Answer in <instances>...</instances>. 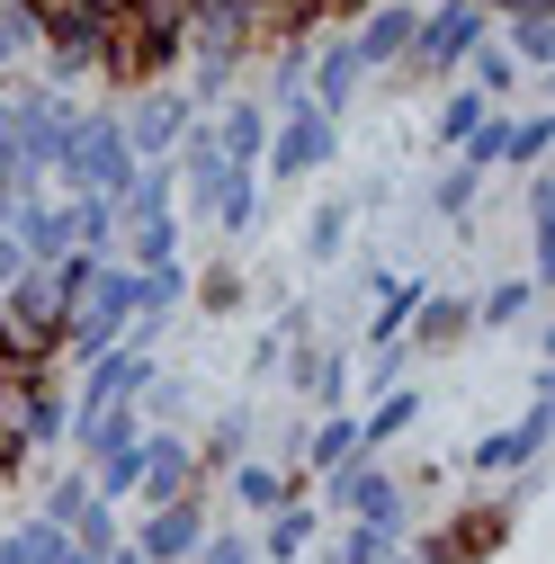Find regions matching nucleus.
<instances>
[{
	"mask_svg": "<svg viewBox=\"0 0 555 564\" xmlns=\"http://www.w3.org/2000/svg\"><path fill=\"white\" fill-rule=\"evenodd\" d=\"M188 564H260V555H251V529H206Z\"/></svg>",
	"mask_w": 555,
	"mask_h": 564,
	"instance_id": "nucleus-46",
	"label": "nucleus"
},
{
	"mask_svg": "<svg viewBox=\"0 0 555 564\" xmlns=\"http://www.w3.org/2000/svg\"><path fill=\"white\" fill-rule=\"evenodd\" d=\"M0 564H19V555H10V538H0Z\"/></svg>",
	"mask_w": 555,
	"mask_h": 564,
	"instance_id": "nucleus-53",
	"label": "nucleus"
},
{
	"mask_svg": "<svg viewBox=\"0 0 555 564\" xmlns=\"http://www.w3.org/2000/svg\"><path fill=\"white\" fill-rule=\"evenodd\" d=\"M242 296H251V278H242L233 260H216L206 278H188V305H197V314H242Z\"/></svg>",
	"mask_w": 555,
	"mask_h": 564,
	"instance_id": "nucleus-37",
	"label": "nucleus"
},
{
	"mask_svg": "<svg viewBox=\"0 0 555 564\" xmlns=\"http://www.w3.org/2000/svg\"><path fill=\"white\" fill-rule=\"evenodd\" d=\"M19 197H36V188H19V171H0V225L19 216Z\"/></svg>",
	"mask_w": 555,
	"mask_h": 564,
	"instance_id": "nucleus-49",
	"label": "nucleus"
},
{
	"mask_svg": "<svg viewBox=\"0 0 555 564\" xmlns=\"http://www.w3.org/2000/svg\"><path fill=\"white\" fill-rule=\"evenodd\" d=\"M36 36H45V19H36V0H10V10H0V82H10L19 63L36 54Z\"/></svg>",
	"mask_w": 555,
	"mask_h": 564,
	"instance_id": "nucleus-35",
	"label": "nucleus"
},
{
	"mask_svg": "<svg viewBox=\"0 0 555 564\" xmlns=\"http://www.w3.org/2000/svg\"><path fill=\"white\" fill-rule=\"evenodd\" d=\"M0 538H10V555H19V564H63V546H73V529H54L45 511H28L19 529H0Z\"/></svg>",
	"mask_w": 555,
	"mask_h": 564,
	"instance_id": "nucleus-38",
	"label": "nucleus"
},
{
	"mask_svg": "<svg viewBox=\"0 0 555 564\" xmlns=\"http://www.w3.org/2000/svg\"><path fill=\"white\" fill-rule=\"evenodd\" d=\"M225 492H233V511L269 520L278 502H305V466H269V457H242V466L225 475Z\"/></svg>",
	"mask_w": 555,
	"mask_h": 564,
	"instance_id": "nucleus-18",
	"label": "nucleus"
},
{
	"mask_svg": "<svg viewBox=\"0 0 555 564\" xmlns=\"http://www.w3.org/2000/svg\"><path fill=\"white\" fill-rule=\"evenodd\" d=\"M81 126V99L73 90H45V82H19L10 90V144H0V171H19V188H54V162Z\"/></svg>",
	"mask_w": 555,
	"mask_h": 564,
	"instance_id": "nucleus-1",
	"label": "nucleus"
},
{
	"mask_svg": "<svg viewBox=\"0 0 555 564\" xmlns=\"http://www.w3.org/2000/svg\"><path fill=\"white\" fill-rule=\"evenodd\" d=\"M117 126H126V153H134V162H171L179 134L197 126V108H188L179 82H153V90H126V99H117Z\"/></svg>",
	"mask_w": 555,
	"mask_h": 564,
	"instance_id": "nucleus-8",
	"label": "nucleus"
},
{
	"mask_svg": "<svg viewBox=\"0 0 555 564\" xmlns=\"http://www.w3.org/2000/svg\"><path fill=\"white\" fill-rule=\"evenodd\" d=\"M242 457H251V403H233V412H216V431L197 440V475H206V484H225V475H233Z\"/></svg>",
	"mask_w": 555,
	"mask_h": 564,
	"instance_id": "nucleus-23",
	"label": "nucleus"
},
{
	"mask_svg": "<svg viewBox=\"0 0 555 564\" xmlns=\"http://www.w3.org/2000/svg\"><path fill=\"white\" fill-rule=\"evenodd\" d=\"M350 216H359L350 197H323V206H314V225H305V260H314V269H331L340 251H350Z\"/></svg>",
	"mask_w": 555,
	"mask_h": 564,
	"instance_id": "nucleus-33",
	"label": "nucleus"
},
{
	"mask_svg": "<svg viewBox=\"0 0 555 564\" xmlns=\"http://www.w3.org/2000/svg\"><path fill=\"white\" fill-rule=\"evenodd\" d=\"M63 564H99V555H81V546H63Z\"/></svg>",
	"mask_w": 555,
	"mask_h": 564,
	"instance_id": "nucleus-51",
	"label": "nucleus"
},
{
	"mask_svg": "<svg viewBox=\"0 0 555 564\" xmlns=\"http://www.w3.org/2000/svg\"><path fill=\"white\" fill-rule=\"evenodd\" d=\"M368 90V63H359V45H350V28H331L314 54H305V108H323V117H350V99Z\"/></svg>",
	"mask_w": 555,
	"mask_h": 564,
	"instance_id": "nucleus-11",
	"label": "nucleus"
},
{
	"mask_svg": "<svg viewBox=\"0 0 555 564\" xmlns=\"http://www.w3.org/2000/svg\"><path fill=\"white\" fill-rule=\"evenodd\" d=\"M134 412H144L153 431H179V421L197 412V386H188V377H171V368H153V386L134 394Z\"/></svg>",
	"mask_w": 555,
	"mask_h": 564,
	"instance_id": "nucleus-31",
	"label": "nucleus"
},
{
	"mask_svg": "<svg viewBox=\"0 0 555 564\" xmlns=\"http://www.w3.org/2000/svg\"><path fill=\"white\" fill-rule=\"evenodd\" d=\"M28 269H36V260L19 251V234H10V225H0V288H19V278H28Z\"/></svg>",
	"mask_w": 555,
	"mask_h": 564,
	"instance_id": "nucleus-47",
	"label": "nucleus"
},
{
	"mask_svg": "<svg viewBox=\"0 0 555 564\" xmlns=\"http://www.w3.org/2000/svg\"><path fill=\"white\" fill-rule=\"evenodd\" d=\"M63 431H73V386H63V368H54V377H36V394H28V457H36V448H63Z\"/></svg>",
	"mask_w": 555,
	"mask_h": 564,
	"instance_id": "nucleus-25",
	"label": "nucleus"
},
{
	"mask_svg": "<svg viewBox=\"0 0 555 564\" xmlns=\"http://www.w3.org/2000/svg\"><path fill=\"white\" fill-rule=\"evenodd\" d=\"M126 538V520H117V502H99V492H90V502H81V520H73V546L81 555H108Z\"/></svg>",
	"mask_w": 555,
	"mask_h": 564,
	"instance_id": "nucleus-43",
	"label": "nucleus"
},
{
	"mask_svg": "<svg viewBox=\"0 0 555 564\" xmlns=\"http://www.w3.org/2000/svg\"><path fill=\"white\" fill-rule=\"evenodd\" d=\"M90 278H99V260L90 251H63V260H45V269H28L19 288H0V314H10L28 340H63V323H73V305L90 296Z\"/></svg>",
	"mask_w": 555,
	"mask_h": 564,
	"instance_id": "nucleus-3",
	"label": "nucleus"
},
{
	"mask_svg": "<svg viewBox=\"0 0 555 564\" xmlns=\"http://www.w3.org/2000/svg\"><path fill=\"white\" fill-rule=\"evenodd\" d=\"M466 332H475V296L431 288L422 305H412V323H403V349H412V359H439V349H457Z\"/></svg>",
	"mask_w": 555,
	"mask_h": 564,
	"instance_id": "nucleus-15",
	"label": "nucleus"
},
{
	"mask_svg": "<svg viewBox=\"0 0 555 564\" xmlns=\"http://www.w3.org/2000/svg\"><path fill=\"white\" fill-rule=\"evenodd\" d=\"M412 421H422V386H394V394H368V412H359V448L377 457V448H394Z\"/></svg>",
	"mask_w": 555,
	"mask_h": 564,
	"instance_id": "nucleus-22",
	"label": "nucleus"
},
{
	"mask_svg": "<svg viewBox=\"0 0 555 564\" xmlns=\"http://www.w3.org/2000/svg\"><path fill=\"white\" fill-rule=\"evenodd\" d=\"M305 54H314V45H278V54H269V90H251V99H260L269 117L305 108Z\"/></svg>",
	"mask_w": 555,
	"mask_h": 564,
	"instance_id": "nucleus-32",
	"label": "nucleus"
},
{
	"mask_svg": "<svg viewBox=\"0 0 555 564\" xmlns=\"http://www.w3.org/2000/svg\"><path fill=\"white\" fill-rule=\"evenodd\" d=\"M546 153H555V117H546V108H529V117L511 108V134H502V162H511V171H546Z\"/></svg>",
	"mask_w": 555,
	"mask_h": 564,
	"instance_id": "nucleus-30",
	"label": "nucleus"
},
{
	"mask_svg": "<svg viewBox=\"0 0 555 564\" xmlns=\"http://www.w3.org/2000/svg\"><path fill=\"white\" fill-rule=\"evenodd\" d=\"M117 234H126V206L117 197H73V251L117 260Z\"/></svg>",
	"mask_w": 555,
	"mask_h": 564,
	"instance_id": "nucleus-28",
	"label": "nucleus"
},
{
	"mask_svg": "<svg viewBox=\"0 0 555 564\" xmlns=\"http://www.w3.org/2000/svg\"><path fill=\"white\" fill-rule=\"evenodd\" d=\"M493 36H502V54L520 63V73H546V63H555V10H529V19H493Z\"/></svg>",
	"mask_w": 555,
	"mask_h": 564,
	"instance_id": "nucleus-26",
	"label": "nucleus"
},
{
	"mask_svg": "<svg viewBox=\"0 0 555 564\" xmlns=\"http://www.w3.org/2000/svg\"><path fill=\"white\" fill-rule=\"evenodd\" d=\"M179 305H188V260H162V269H144V314H134V323H153V332H162Z\"/></svg>",
	"mask_w": 555,
	"mask_h": 564,
	"instance_id": "nucleus-34",
	"label": "nucleus"
},
{
	"mask_svg": "<svg viewBox=\"0 0 555 564\" xmlns=\"http://www.w3.org/2000/svg\"><path fill=\"white\" fill-rule=\"evenodd\" d=\"M475 126H483V99H475V90L457 82V90L439 99V126H431V134H439V144H448V153H457V144H466V134H475Z\"/></svg>",
	"mask_w": 555,
	"mask_h": 564,
	"instance_id": "nucleus-44",
	"label": "nucleus"
},
{
	"mask_svg": "<svg viewBox=\"0 0 555 564\" xmlns=\"http://www.w3.org/2000/svg\"><path fill=\"white\" fill-rule=\"evenodd\" d=\"M502 134H511V108H483V126L457 144V162L466 171H502Z\"/></svg>",
	"mask_w": 555,
	"mask_h": 564,
	"instance_id": "nucleus-42",
	"label": "nucleus"
},
{
	"mask_svg": "<svg viewBox=\"0 0 555 564\" xmlns=\"http://www.w3.org/2000/svg\"><path fill=\"white\" fill-rule=\"evenodd\" d=\"M385 564H412V546H394V555H385Z\"/></svg>",
	"mask_w": 555,
	"mask_h": 564,
	"instance_id": "nucleus-52",
	"label": "nucleus"
},
{
	"mask_svg": "<svg viewBox=\"0 0 555 564\" xmlns=\"http://www.w3.org/2000/svg\"><path fill=\"white\" fill-rule=\"evenodd\" d=\"M350 457H359V412L340 403V412H323L314 431H305V466H314V475H331V466H350Z\"/></svg>",
	"mask_w": 555,
	"mask_h": 564,
	"instance_id": "nucleus-29",
	"label": "nucleus"
},
{
	"mask_svg": "<svg viewBox=\"0 0 555 564\" xmlns=\"http://www.w3.org/2000/svg\"><path fill=\"white\" fill-rule=\"evenodd\" d=\"M134 484H144V440H134V448H117V457H99L90 466V492H99V502H134Z\"/></svg>",
	"mask_w": 555,
	"mask_h": 564,
	"instance_id": "nucleus-39",
	"label": "nucleus"
},
{
	"mask_svg": "<svg viewBox=\"0 0 555 564\" xmlns=\"http://www.w3.org/2000/svg\"><path fill=\"white\" fill-rule=\"evenodd\" d=\"M134 171L144 162L126 153V126H117V99H108V108H81L73 144H63V162H54V197H126Z\"/></svg>",
	"mask_w": 555,
	"mask_h": 564,
	"instance_id": "nucleus-2",
	"label": "nucleus"
},
{
	"mask_svg": "<svg viewBox=\"0 0 555 564\" xmlns=\"http://www.w3.org/2000/svg\"><path fill=\"white\" fill-rule=\"evenodd\" d=\"M278 359H287V340L260 332V340H251V377H278Z\"/></svg>",
	"mask_w": 555,
	"mask_h": 564,
	"instance_id": "nucleus-48",
	"label": "nucleus"
},
{
	"mask_svg": "<svg viewBox=\"0 0 555 564\" xmlns=\"http://www.w3.org/2000/svg\"><path fill=\"white\" fill-rule=\"evenodd\" d=\"M412 28H422V0H385V10H368V19L350 28V45H359V63H368V82H377V73H403Z\"/></svg>",
	"mask_w": 555,
	"mask_h": 564,
	"instance_id": "nucleus-13",
	"label": "nucleus"
},
{
	"mask_svg": "<svg viewBox=\"0 0 555 564\" xmlns=\"http://www.w3.org/2000/svg\"><path fill=\"white\" fill-rule=\"evenodd\" d=\"M475 197H483V171H466V162H448V171L431 180V216H448V225H466V216H475Z\"/></svg>",
	"mask_w": 555,
	"mask_h": 564,
	"instance_id": "nucleus-40",
	"label": "nucleus"
},
{
	"mask_svg": "<svg viewBox=\"0 0 555 564\" xmlns=\"http://www.w3.org/2000/svg\"><path fill=\"white\" fill-rule=\"evenodd\" d=\"M260 206H269V180H260V171H233V180H225V197H216V216H206V225H216L225 242H251V234H260Z\"/></svg>",
	"mask_w": 555,
	"mask_h": 564,
	"instance_id": "nucleus-24",
	"label": "nucleus"
},
{
	"mask_svg": "<svg viewBox=\"0 0 555 564\" xmlns=\"http://www.w3.org/2000/svg\"><path fill=\"white\" fill-rule=\"evenodd\" d=\"M81 502H90V466H63V475L36 492V511H45L54 529H73V520H81Z\"/></svg>",
	"mask_w": 555,
	"mask_h": 564,
	"instance_id": "nucleus-41",
	"label": "nucleus"
},
{
	"mask_svg": "<svg viewBox=\"0 0 555 564\" xmlns=\"http://www.w3.org/2000/svg\"><path fill=\"white\" fill-rule=\"evenodd\" d=\"M206 529H216V520H206V492H179V502H144V520H134L126 538H134L144 564H188Z\"/></svg>",
	"mask_w": 555,
	"mask_h": 564,
	"instance_id": "nucleus-9",
	"label": "nucleus"
},
{
	"mask_svg": "<svg viewBox=\"0 0 555 564\" xmlns=\"http://www.w3.org/2000/svg\"><path fill=\"white\" fill-rule=\"evenodd\" d=\"M403 538H385V529H368V520H340V538L314 555V564H385Z\"/></svg>",
	"mask_w": 555,
	"mask_h": 564,
	"instance_id": "nucleus-36",
	"label": "nucleus"
},
{
	"mask_svg": "<svg viewBox=\"0 0 555 564\" xmlns=\"http://www.w3.org/2000/svg\"><path fill=\"white\" fill-rule=\"evenodd\" d=\"M99 564H144V555H134V538H117V546H108Z\"/></svg>",
	"mask_w": 555,
	"mask_h": 564,
	"instance_id": "nucleus-50",
	"label": "nucleus"
},
{
	"mask_svg": "<svg viewBox=\"0 0 555 564\" xmlns=\"http://www.w3.org/2000/svg\"><path fill=\"white\" fill-rule=\"evenodd\" d=\"M278 377H287L305 403H323V412H340V403H350V359H340L331 340H296L287 359H278Z\"/></svg>",
	"mask_w": 555,
	"mask_h": 564,
	"instance_id": "nucleus-14",
	"label": "nucleus"
},
{
	"mask_svg": "<svg viewBox=\"0 0 555 564\" xmlns=\"http://www.w3.org/2000/svg\"><path fill=\"white\" fill-rule=\"evenodd\" d=\"M153 368H162L153 349H126V340L99 349V359L81 368V386H73V421H90V412H108V403H134V394L153 386ZM63 440H73V431H63Z\"/></svg>",
	"mask_w": 555,
	"mask_h": 564,
	"instance_id": "nucleus-10",
	"label": "nucleus"
},
{
	"mask_svg": "<svg viewBox=\"0 0 555 564\" xmlns=\"http://www.w3.org/2000/svg\"><path fill=\"white\" fill-rule=\"evenodd\" d=\"M493 36V19H483V0H431L422 28H412V54L394 82H457V63Z\"/></svg>",
	"mask_w": 555,
	"mask_h": 564,
	"instance_id": "nucleus-4",
	"label": "nucleus"
},
{
	"mask_svg": "<svg viewBox=\"0 0 555 564\" xmlns=\"http://www.w3.org/2000/svg\"><path fill=\"white\" fill-rule=\"evenodd\" d=\"M314 538H323V511H314V502H278V511L260 520L251 555H260V564H305V555H314Z\"/></svg>",
	"mask_w": 555,
	"mask_h": 564,
	"instance_id": "nucleus-19",
	"label": "nucleus"
},
{
	"mask_svg": "<svg viewBox=\"0 0 555 564\" xmlns=\"http://www.w3.org/2000/svg\"><path fill=\"white\" fill-rule=\"evenodd\" d=\"M511 466H529V457H520V440H511V431H483V440H475V448H466V475H483V484H493V475H511Z\"/></svg>",
	"mask_w": 555,
	"mask_h": 564,
	"instance_id": "nucleus-45",
	"label": "nucleus"
},
{
	"mask_svg": "<svg viewBox=\"0 0 555 564\" xmlns=\"http://www.w3.org/2000/svg\"><path fill=\"white\" fill-rule=\"evenodd\" d=\"M368 288H377V314H368V349H385V340H403L412 305L431 296V278H394V269H368Z\"/></svg>",
	"mask_w": 555,
	"mask_h": 564,
	"instance_id": "nucleus-21",
	"label": "nucleus"
},
{
	"mask_svg": "<svg viewBox=\"0 0 555 564\" xmlns=\"http://www.w3.org/2000/svg\"><path fill=\"white\" fill-rule=\"evenodd\" d=\"M0 10H10V0H0Z\"/></svg>",
	"mask_w": 555,
	"mask_h": 564,
	"instance_id": "nucleus-54",
	"label": "nucleus"
},
{
	"mask_svg": "<svg viewBox=\"0 0 555 564\" xmlns=\"http://www.w3.org/2000/svg\"><path fill=\"white\" fill-rule=\"evenodd\" d=\"M340 162V117L323 108H287V117H269V153H260V180L269 188H287V180H314Z\"/></svg>",
	"mask_w": 555,
	"mask_h": 564,
	"instance_id": "nucleus-6",
	"label": "nucleus"
},
{
	"mask_svg": "<svg viewBox=\"0 0 555 564\" xmlns=\"http://www.w3.org/2000/svg\"><path fill=\"white\" fill-rule=\"evenodd\" d=\"M179 492H206L197 440L188 431H144V484H134V502H179Z\"/></svg>",
	"mask_w": 555,
	"mask_h": 564,
	"instance_id": "nucleus-12",
	"label": "nucleus"
},
{
	"mask_svg": "<svg viewBox=\"0 0 555 564\" xmlns=\"http://www.w3.org/2000/svg\"><path fill=\"white\" fill-rule=\"evenodd\" d=\"M10 234H19V251L45 269V260H63L73 251V197H54V188H36V197H19V216H10Z\"/></svg>",
	"mask_w": 555,
	"mask_h": 564,
	"instance_id": "nucleus-16",
	"label": "nucleus"
},
{
	"mask_svg": "<svg viewBox=\"0 0 555 564\" xmlns=\"http://www.w3.org/2000/svg\"><path fill=\"white\" fill-rule=\"evenodd\" d=\"M537 296H546L537 278H502V288H483V296H475V332H520V323L537 314Z\"/></svg>",
	"mask_w": 555,
	"mask_h": 564,
	"instance_id": "nucleus-27",
	"label": "nucleus"
},
{
	"mask_svg": "<svg viewBox=\"0 0 555 564\" xmlns=\"http://www.w3.org/2000/svg\"><path fill=\"white\" fill-rule=\"evenodd\" d=\"M144 431H153V421L134 412V403H108V412H90V421H73V457H81V466H99V457H117V448H134V440H144Z\"/></svg>",
	"mask_w": 555,
	"mask_h": 564,
	"instance_id": "nucleus-20",
	"label": "nucleus"
},
{
	"mask_svg": "<svg viewBox=\"0 0 555 564\" xmlns=\"http://www.w3.org/2000/svg\"><path fill=\"white\" fill-rule=\"evenodd\" d=\"M511 529H520V511H511L502 492H493V502H466V511H448L439 529L403 538V546H412V564H483V555H493Z\"/></svg>",
	"mask_w": 555,
	"mask_h": 564,
	"instance_id": "nucleus-7",
	"label": "nucleus"
},
{
	"mask_svg": "<svg viewBox=\"0 0 555 564\" xmlns=\"http://www.w3.org/2000/svg\"><path fill=\"white\" fill-rule=\"evenodd\" d=\"M206 134H216V153H225L233 171H260V153H269V108H260L251 90H233L216 117H206Z\"/></svg>",
	"mask_w": 555,
	"mask_h": 564,
	"instance_id": "nucleus-17",
	"label": "nucleus"
},
{
	"mask_svg": "<svg viewBox=\"0 0 555 564\" xmlns=\"http://www.w3.org/2000/svg\"><path fill=\"white\" fill-rule=\"evenodd\" d=\"M323 511L331 520H368V529H385V538H412V502H403V484L359 448L350 466H331L323 475Z\"/></svg>",
	"mask_w": 555,
	"mask_h": 564,
	"instance_id": "nucleus-5",
	"label": "nucleus"
}]
</instances>
